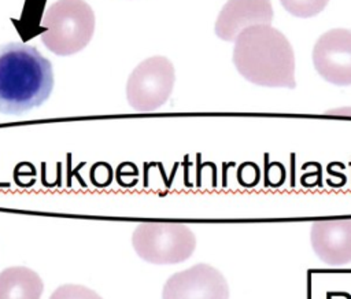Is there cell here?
Instances as JSON below:
<instances>
[{"label":"cell","instance_id":"30bf717a","mask_svg":"<svg viewBox=\"0 0 351 299\" xmlns=\"http://www.w3.org/2000/svg\"><path fill=\"white\" fill-rule=\"evenodd\" d=\"M41 277L26 266H11L0 272V299H41Z\"/></svg>","mask_w":351,"mask_h":299},{"label":"cell","instance_id":"277c9868","mask_svg":"<svg viewBox=\"0 0 351 299\" xmlns=\"http://www.w3.org/2000/svg\"><path fill=\"white\" fill-rule=\"evenodd\" d=\"M136 254L154 265H174L191 258L196 248L192 229L174 222H143L132 235Z\"/></svg>","mask_w":351,"mask_h":299},{"label":"cell","instance_id":"7c38bea8","mask_svg":"<svg viewBox=\"0 0 351 299\" xmlns=\"http://www.w3.org/2000/svg\"><path fill=\"white\" fill-rule=\"evenodd\" d=\"M49 299H103L93 289L78 285V284H64L58 287Z\"/></svg>","mask_w":351,"mask_h":299},{"label":"cell","instance_id":"3957f363","mask_svg":"<svg viewBox=\"0 0 351 299\" xmlns=\"http://www.w3.org/2000/svg\"><path fill=\"white\" fill-rule=\"evenodd\" d=\"M44 45L59 56H70L84 49L95 33V12L85 0H58L41 21Z\"/></svg>","mask_w":351,"mask_h":299},{"label":"cell","instance_id":"5b68a950","mask_svg":"<svg viewBox=\"0 0 351 299\" xmlns=\"http://www.w3.org/2000/svg\"><path fill=\"white\" fill-rule=\"evenodd\" d=\"M176 81L174 66L166 56H151L138 63L126 82V99L141 112L155 111L170 97Z\"/></svg>","mask_w":351,"mask_h":299},{"label":"cell","instance_id":"4fadbf2b","mask_svg":"<svg viewBox=\"0 0 351 299\" xmlns=\"http://www.w3.org/2000/svg\"><path fill=\"white\" fill-rule=\"evenodd\" d=\"M326 114H330V115H347V117H351V107H339V108H332V110H328Z\"/></svg>","mask_w":351,"mask_h":299},{"label":"cell","instance_id":"ba28073f","mask_svg":"<svg viewBox=\"0 0 351 299\" xmlns=\"http://www.w3.org/2000/svg\"><path fill=\"white\" fill-rule=\"evenodd\" d=\"M273 15L270 0H228L217 16L214 32L223 41H234L250 26L270 25Z\"/></svg>","mask_w":351,"mask_h":299},{"label":"cell","instance_id":"8fae6325","mask_svg":"<svg viewBox=\"0 0 351 299\" xmlns=\"http://www.w3.org/2000/svg\"><path fill=\"white\" fill-rule=\"evenodd\" d=\"M329 0H280L287 12L298 18H311L319 14Z\"/></svg>","mask_w":351,"mask_h":299},{"label":"cell","instance_id":"8992f818","mask_svg":"<svg viewBox=\"0 0 351 299\" xmlns=\"http://www.w3.org/2000/svg\"><path fill=\"white\" fill-rule=\"evenodd\" d=\"M162 299H229V287L218 269L197 263L170 276Z\"/></svg>","mask_w":351,"mask_h":299},{"label":"cell","instance_id":"6da1fadb","mask_svg":"<svg viewBox=\"0 0 351 299\" xmlns=\"http://www.w3.org/2000/svg\"><path fill=\"white\" fill-rule=\"evenodd\" d=\"M232 60L240 75L255 85L288 89L296 86L292 45L271 25H255L239 33Z\"/></svg>","mask_w":351,"mask_h":299},{"label":"cell","instance_id":"9c48e42d","mask_svg":"<svg viewBox=\"0 0 351 299\" xmlns=\"http://www.w3.org/2000/svg\"><path fill=\"white\" fill-rule=\"evenodd\" d=\"M310 243L315 255L329 266L351 262V219L317 221L310 229Z\"/></svg>","mask_w":351,"mask_h":299},{"label":"cell","instance_id":"52a82bcc","mask_svg":"<svg viewBox=\"0 0 351 299\" xmlns=\"http://www.w3.org/2000/svg\"><path fill=\"white\" fill-rule=\"evenodd\" d=\"M313 64L325 81L351 85V30L337 27L321 34L313 48Z\"/></svg>","mask_w":351,"mask_h":299},{"label":"cell","instance_id":"7a4b0ae2","mask_svg":"<svg viewBox=\"0 0 351 299\" xmlns=\"http://www.w3.org/2000/svg\"><path fill=\"white\" fill-rule=\"evenodd\" d=\"M53 88L51 62L37 48L0 45V112L21 115L48 100Z\"/></svg>","mask_w":351,"mask_h":299}]
</instances>
